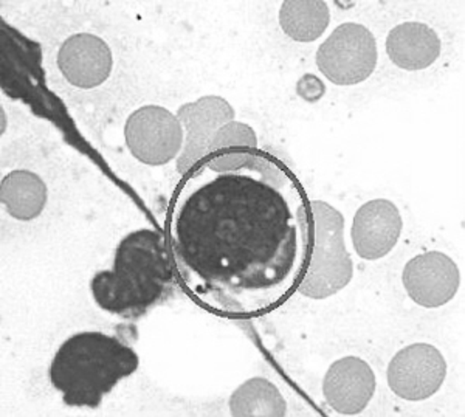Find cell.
I'll return each instance as SVG.
<instances>
[{
	"label": "cell",
	"mask_w": 465,
	"mask_h": 417,
	"mask_svg": "<svg viewBox=\"0 0 465 417\" xmlns=\"http://www.w3.org/2000/svg\"><path fill=\"white\" fill-rule=\"evenodd\" d=\"M175 280L214 317L253 320L291 300L311 267L312 206L275 155H212L182 177L164 217Z\"/></svg>",
	"instance_id": "cell-1"
},
{
	"label": "cell",
	"mask_w": 465,
	"mask_h": 417,
	"mask_svg": "<svg viewBox=\"0 0 465 417\" xmlns=\"http://www.w3.org/2000/svg\"><path fill=\"white\" fill-rule=\"evenodd\" d=\"M174 276L164 234L140 228L118 243L114 267L94 275L90 292L101 311L138 320L168 296Z\"/></svg>",
	"instance_id": "cell-2"
},
{
	"label": "cell",
	"mask_w": 465,
	"mask_h": 417,
	"mask_svg": "<svg viewBox=\"0 0 465 417\" xmlns=\"http://www.w3.org/2000/svg\"><path fill=\"white\" fill-rule=\"evenodd\" d=\"M138 354L122 338L80 333L59 346L50 364V382L67 407H100L118 382L138 370Z\"/></svg>",
	"instance_id": "cell-3"
},
{
	"label": "cell",
	"mask_w": 465,
	"mask_h": 417,
	"mask_svg": "<svg viewBox=\"0 0 465 417\" xmlns=\"http://www.w3.org/2000/svg\"><path fill=\"white\" fill-rule=\"evenodd\" d=\"M374 35L360 24L348 22L333 30L320 45L317 65L337 85H355L368 80L377 65Z\"/></svg>",
	"instance_id": "cell-4"
},
{
	"label": "cell",
	"mask_w": 465,
	"mask_h": 417,
	"mask_svg": "<svg viewBox=\"0 0 465 417\" xmlns=\"http://www.w3.org/2000/svg\"><path fill=\"white\" fill-rule=\"evenodd\" d=\"M124 140L131 154L142 164L162 166L180 153L183 129L168 109L149 104L129 115Z\"/></svg>",
	"instance_id": "cell-5"
},
{
	"label": "cell",
	"mask_w": 465,
	"mask_h": 417,
	"mask_svg": "<svg viewBox=\"0 0 465 417\" xmlns=\"http://www.w3.org/2000/svg\"><path fill=\"white\" fill-rule=\"evenodd\" d=\"M447 377V362L431 344L401 349L388 366V385L396 396L419 402L434 396Z\"/></svg>",
	"instance_id": "cell-6"
},
{
	"label": "cell",
	"mask_w": 465,
	"mask_h": 417,
	"mask_svg": "<svg viewBox=\"0 0 465 417\" xmlns=\"http://www.w3.org/2000/svg\"><path fill=\"white\" fill-rule=\"evenodd\" d=\"M402 281L412 302L434 309L455 298L460 289V269L447 254L427 252L405 265Z\"/></svg>",
	"instance_id": "cell-7"
},
{
	"label": "cell",
	"mask_w": 465,
	"mask_h": 417,
	"mask_svg": "<svg viewBox=\"0 0 465 417\" xmlns=\"http://www.w3.org/2000/svg\"><path fill=\"white\" fill-rule=\"evenodd\" d=\"M402 216L391 201L376 199L360 206L351 230L360 258L377 261L396 247L402 233Z\"/></svg>",
	"instance_id": "cell-8"
},
{
	"label": "cell",
	"mask_w": 465,
	"mask_h": 417,
	"mask_svg": "<svg viewBox=\"0 0 465 417\" xmlns=\"http://www.w3.org/2000/svg\"><path fill=\"white\" fill-rule=\"evenodd\" d=\"M376 392V375L365 360L344 357L332 363L322 381V396L333 412H363Z\"/></svg>",
	"instance_id": "cell-9"
},
{
	"label": "cell",
	"mask_w": 465,
	"mask_h": 417,
	"mask_svg": "<svg viewBox=\"0 0 465 417\" xmlns=\"http://www.w3.org/2000/svg\"><path fill=\"white\" fill-rule=\"evenodd\" d=\"M112 52L101 37L74 35L59 48L58 67L64 78L78 89H95L111 76Z\"/></svg>",
	"instance_id": "cell-10"
},
{
	"label": "cell",
	"mask_w": 465,
	"mask_h": 417,
	"mask_svg": "<svg viewBox=\"0 0 465 417\" xmlns=\"http://www.w3.org/2000/svg\"><path fill=\"white\" fill-rule=\"evenodd\" d=\"M386 54L399 69H429L440 55V39L429 25L407 22L392 28L386 37Z\"/></svg>",
	"instance_id": "cell-11"
},
{
	"label": "cell",
	"mask_w": 465,
	"mask_h": 417,
	"mask_svg": "<svg viewBox=\"0 0 465 417\" xmlns=\"http://www.w3.org/2000/svg\"><path fill=\"white\" fill-rule=\"evenodd\" d=\"M47 185L30 171H13L0 186V201L6 213L22 223L36 219L47 205Z\"/></svg>",
	"instance_id": "cell-12"
},
{
	"label": "cell",
	"mask_w": 465,
	"mask_h": 417,
	"mask_svg": "<svg viewBox=\"0 0 465 417\" xmlns=\"http://www.w3.org/2000/svg\"><path fill=\"white\" fill-rule=\"evenodd\" d=\"M331 11L322 0H287L280 10L282 32L298 43H313L326 32Z\"/></svg>",
	"instance_id": "cell-13"
},
{
	"label": "cell",
	"mask_w": 465,
	"mask_h": 417,
	"mask_svg": "<svg viewBox=\"0 0 465 417\" xmlns=\"http://www.w3.org/2000/svg\"><path fill=\"white\" fill-rule=\"evenodd\" d=\"M286 408L278 388L261 377L242 383L230 399L232 416H284Z\"/></svg>",
	"instance_id": "cell-14"
}]
</instances>
